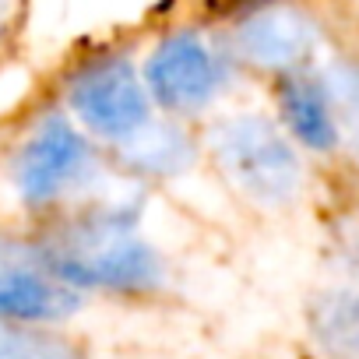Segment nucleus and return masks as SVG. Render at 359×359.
<instances>
[{"mask_svg":"<svg viewBox=\"0 0 359 359\" xmlns=\"http://www.w3.org/2000/svg\"><path fill=\"white\" fill-rule=\"evenodd\" d=\"M226 81L219 53L194 32H180L158 43L144 67V92L172 113H194L215 99Z\"/></svg>","mask_w":359,"mask_h":359,"instance_id":"nucleus-4","label":"nucleus"},{"mask_svg":"<svg viewBox=\"0 0 359 359\" xmlns=\"http://www.w3.org/2000/svg\"><path fill=\"white\" fill-rule=\"evenodd\" d=\"M313 331L334 359H359V254L348 268V278L317 299Z\"/></svg>","mask_w":359,"mask_h":359,"instance_id":"nucleus-9","label":"nucleus"},{"mask_svg":"<svg viewBox=\"0 0 359 359\" xmlns=\"http://www.w3.org/2000/svg\"><path fill=\"white\" fill-rule=\"evenodd\" d=\"M0 359H81V352L57 334L25 331L0 320Z\"/></svg>","mask_w":359,"mask_h":359,"instance_id":"nucleus-11","label":"nucleus"},{"mask_svg":"<svg viewBox=\"0 0 359 359\" xmlns=\"http://www.w3.org/2000/svg\"><path fill=\"white\" fill-rule=\"evenodd\" d=\"M278 102H282V116H285L289 130L306 148L327 151V148L338 144V116H334L331 95H327V88L320 81H313V78H285L282 92H278Z\"/></svg>","mask_w":359,"mask_h":359,"instance_id":"nucleus-8","label":"nucleus"},{"mask_svg":"<svg viewBox=\"0 0 359 359\" xmlns=\"http://www.w3.org/2000/svg\"><path fill=\"white\" fill-rule=\"evenodd\" d=\"M123 151L134 165L141 169H151V172H172V169H184L187 155H191V144L180 130H169V127H141L134 137L123 141Z\"/></svg>","mask_w":359,"mask_h":359,"instance_id":"nucleus-10","label":"nucleus"},{"mask_svg":"<svg viewBox=\"0 0 359 359\" xmlns=\"http://www.w3.org/2000/svg\"><path fill=\"white\" fill-rule=\"evenodd\" d=\"M215 155L222 172L261 205H285L303 184L292 144L261 116L226 120L215 130Z\"/></svg>","mask_w":359,"mask_h":359,"instance_id":"nucleus-2","label":"nucleus"},{"mask_svg":"<svg viewBox=\"0 0 359 359\" xmlns=\"http://www.w3.org/2000/svg\"><path fill=\"white\" fill-rule=\"evenodd\" d=\"M313 25L306 15L285 4L257 8L236 25V50L268 71H289L313 50Z\"/></svg>","mask_w":359,"mask_h":359,"instance_id":"nucleus-6","label":"nucleus"},{"mask_svg":"<svg viewBox=\"0 0 359 359\" xmlns=\"http://www.w3.org/2000/svg\"><path fill=\"white\" fill-rule=\"evenodd\" d=\"M88 165H92L88 141L64 120H46L22 148L15 180L29 205H46L64 191H71L88 172Z\"/></svg>","mask_w":359,"mask_h":359,"instance_id":"nucleus-5","label":"nucleus"},{"mask_svg":"<svg viewBox=\"0 0 359 359\" xmlns=\"http://www.w3.org/2000/svg\"><path fill=\"white\" fill-rule=\"evenodd\" d=\"M78 310V292L50 271L0 261V320H60Z\"/></svg>","mask_w":359,"mask_h":359,"instance_id":"nucleus-7","label":"nucleus"},{"mask_svg":"<svg viewBox=\"0 0 359 359\" xmlns=\"http://www.w3.org/2000/svg\"><path fill=\"white\" fill-rule=\"evenodd\" d=\"M71 106L81 123L106 141H127L148 123L144 81L120 57L88 64L71 85Z\"/></svg>","mask_w":359,"mask_h":359,"instance_id":"nucleus-3","label":"nucleus"},{"mask_svg":"<svg viewBox=\"0 0 359 359\" xmlns=\"http://www.w3.org/2000/svg\"><path fill=\"white\" fill-rule=\"evenodd\" d=\"M46 271L64 285H92L113 292H141L151 289L162 275L158 254L137 240L127 226L92 222L74 226L71 233L57 236L46 254Z\"/></svg>","mask_w":359,"mask_h":359,"instance_id":"nucleus-1","label":"nucleus"}]
</instances>
